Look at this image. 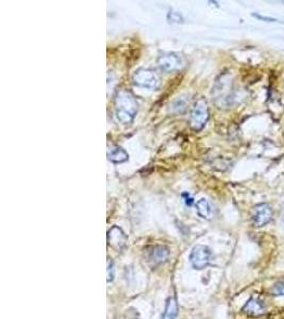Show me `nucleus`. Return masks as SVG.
Segmentation results:
<instances>
[{"label":"nucleus","instance_id":"2","mask_svg":"<svg viewBox=\"0 0 284 319\" xmlns=\"http://www.w3.org/2000/svg\"><path fill=\"white\" fill-rule=\"evenodd\" d=\"M209 118L210 111L207 101L205 99H198L194 103L191 110V114H189V128L195 131V132H199V131L205 128Z\"/></svg>","mask_w":284,"mask_h":319},{"label":"nucleus","instance_id":"16","mask_svg":"<svg viewBox=\"0 0 284 319\" xmlns=\"http://www.w3.org/2000/svg\"><path fill=\"white\" fill-rule=\"evenodd\" d=\"M114 264H113V262L112 261H108V270H106V271H108V282H112L113 280H114V276H115V273H114Z\"/></svg>","mask_w":284,"mask_h":319},{"label":"nucleus","instance_id":"3","mask_svg":"<svg viewBox=\"0 0 284 319\" xmlns=\"http://www.w3.org/2000/svg\"><path fill=\"white\" fill-rule=\"evenodd\" d=\"M132 81L136 86L156 91L161 86V78L155 71L149 68H140L132 76Z\"/></svg>","mask_w":284,"mask_h":319},{"label":"nucleus","instance_id":"5","mask_svg":"<svg viewBox=\"0 0 284 319\" xmlns=\"http://www.w3.org/2000/svg\"><path fill=\"white\" fill-rule=\"evenodd\" d=\"M212 259V252L209 247L205 245H196L189 255V260H191L192 266L195 270H204L207 265L210 264Z\"/></svg>","mask_w":284,"mask_h":319},{"label":"nucleus","instance_id":"8","mask_svg":"<svg viewBox=\"0 0 284 319\" xmlns=\"http://www.w3.org/2000/svg\"><path fill=\"white\" fill-rule=\"evenodd\" d=\"M169 256V251L165 246H154L147 251V260L153 267L165 263Z\"/></svg>","mask_w":284,"mask_h":319},{"label":"nucleus","instance_id":"11","mask_svg":"<svg viewBox=\"0 0 284 319\" xmlns=\"http://www.w3.org/2000/svg\"><path fill=\"white\" fill-rule=\"evenodd\" d=\"M196 210L198 215L204 220H211L214 216V209L212 204L205 198L200 199L196 203Z\"/></svg>","mask_w":284,"mask_h":319},{"label":"nucleus","instance_id":"1","mask_svg":"<svg viewBox=\"0 0 284 319\" xmlns=\"http://www.w3.org/2000/svg\"><path fill=\"white\" fill-rule=\"evenodd\" d=\"M138 111L135 96L128 90L118 91L115 96V117L118 123L129 124L133 122Z\"/></svg>","mask_w":284,"mask_h":319},{"label":"nucleus","instance_id":"9","mask_svg":"<svg viewBox=\"0 0 284 319\" xmlns=\"http://www.w3.org/2000/svg\"><path fill=\"white\" fill-rule=\"evenodd\" d=\"M242 311L248 316H261L266 312V308L260 299L252 297L246 302Z\"/></svg>","mask_w":284,"mask_h":319},{"label":"nucleus","instance_id":"15","mask_svg":"<svg viewBox=\"0 0 284 319\" xmlns=\"http://www.w3.org/2000/svg\"><path fill=\"white\" fill-rule=\"evenodd\" d=\"M252 16L258 18V20H260L262 22H267V23H281V22H279V20H277V18H275V17L264 16L262 14H256V13H254V14H252Z\"/></svg>","mask_w":284,"mask_h":319},{"label":"nucleus","instance_id":"14","mask_svg":"<svg viewBox=\"0 0 284 319\" xmlns=\"http://www.w3.org/2000/svg\"><path fill=\"white\" fill-rule=\"evenodd\" d=\"M273 294L275 296H284V279L275 283L273 286Z\"/></svg>","mask_w":284,"mask_h":319},{"label":"nucleus","instance_id":"10","mask_svg":"<svg viewBox=\"0 0 284 319\" xmlns=\"http://www.w3.org/2000/svg\"><path fill=\"white\" fill-rule=\"evenodd\" d=\"M108 159L113 163H124L129 159V155L119 146H111L108 151Z\"/></svg>","mask_w":284,"mask_h":319},{"label":"nucleus","instance_id":"18","mask_svg":"<svg viewBox=\"0 0 284 319\" xmlns=\"http://www.w3.org/2000/svg\"><path fill=\"white\" fill-rule=\"evenodd\" d=\"M283 3H284V2H283Z\"/></svg>","mask_w":284,"mask_h":319},{"label":"nucleus","instance_id":"17","mask_svg":"<svg viewBox=\"0 0 284 319\" xmlns=\"http://www.w3.org/2000/svg\"><path fill=\"white\" fill-rule=\"evenodd\" d=\"M283 52H284V50H283Z\"/></svg>","mask_w":284,"mask_h":319},{"label":"nucleus","instance_id":"7","mask_svg":"<svg viewBox=\"0 0 284 319\" xmlns=\"http://www.w3.org/2000/svg\"><path fill=\"white\" fill-rule=\"evenodd\" d=\"M127 236H126L121 228L114 226L109 230L108 244L111 248L117 250V251H122L126 245H127Z\"/></svg>","mask_w":284,"mask_h":319},{"label":"nucleus","instance_id":"4","mask_svg":"<svg viewBox=\"0 0 284 319\" xmlns=\"http://www.w3.org/2000/svg\"><path fill=\"white\" fill-rule=\"evenodd\" d=\"M273 209L268 203H258L251 211V221L254 227L263 228L273 220Z\"/></svg>","mask_w":284,"mask_h":319},{"label":"nucleus","instance_id":"12","mask_svg":"<svg viewBox=\"0 0 284 319\" xmlns=\"http://www.w3.org/2000/svg\"><path fill=\"white\" fill-rule=\"evenodd\" d=\"M177 314H178V304H177L175 298L170 297L167 299L165 310L163 312L161 319H175Z\"/></svg>","mask_w":284,"mask_h":319},{"label":"nucleus","instance_id":"13","mask_svg":"<svg viewBox=\"0 0 284 319\" xmlns=\"http://www.w3.org/2000/svg\"><path fill=\"white\" fill-rule=\"evenodd\" d=\"M188 105V99L186 96H180L177 98L172 104V110L174 113H183Z\"/></svg>","mask_w":284,"mask_h":319},{"label":"nucleus","instance_id":"6","mask_svg":"<svg viewBox=\"0 0 284 319\" xmlns=\"http://www.w3.org/2000/svg\"><path fill=\"white\" fill-rule=\"evenodd\" d=\"M157 64L161 67V70L166 73H172L179 71L183 66L182 59L175 53L163 54L157 59Z\"/></svg>","mask_w":284,"mask_h":319}]
</instances>
